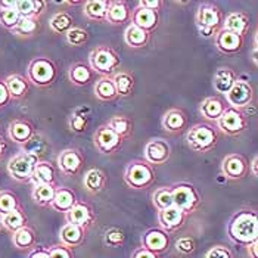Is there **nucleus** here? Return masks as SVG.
I'll return each mask as SVG.
<instances>
[{
	"label": "nucleus",
	"instance_id": "nucleus-1",
	"mask_svg": "<svg viewBox=\"0 0 258 258\" xmlns=\"http://www.w3.org/2000/svg\"><path fill=\"white\" fill-rule=\"evenodd\" d=\"M227 236L239 246H248L258 239V217L252 210H240L227 223Z\"/></svg>",
	"mask_w": 258,
	"mask_h": 258
},
{
	"label": "nucleus",
	"instance_id": "nucleus-2",
	"mask_svg": "<svg viewBox=\"0 0 258 258\" xmlns=\"http://www.w3.org/2000/svg\"><path fill=\"white\" fill-rule=\"evenodd\" d=\"M219 140V132L213 124L208 122H199L192 125L186 133V142L187 146L199 154H205L211 151Z\"/></svg>",
	"mask_w": 258,
	"mask_h": 258
},
{
	"label": "nucleus",
	"instance_id": "nucleus-3",
	"mask_svg": "<svg viewBox=\"0 0 258 258\" xmlns=\"http://www.w3.org/2000/svg\"><path fill=\"white\" fill-rule=\"evenodd\" d=\"M119 65L118 53L108 46H99L89 53V67L95 74L98 73L102 77H112Z\"/></svg>",
	"mask_w": 258,
	"mask_h": 258
},
{
	"label": "nucleus",
	"instance_id": "nucleus-4",
	"mask_svg": "<svg viewBox=\"0 0 258 258\" xmlns=\"http://www.w3.org/2000/svg\"><path fill=\"white\" fill-rule=\"evenodd\" d=\"M197 27H198L201 37L211 39L216 37V34L221 30L223 17L220 9L213 3H202L197 12Z\"/></svg>",
	"mask_w": 258,
	"mask_h": 258
},
{
	"label": "nucleus",
	"instance_id": "nucleus-5",
	"mask_svg": "<svg viewBox=\"0 0 258 258\" xmlns=\"http://www.w3.org/2000/svg\"><path fill=\"white\" fill-rule=\"evenodd\" d=\"M56 65L55 62L46 56L34 58L28 63L27 68V77L28 81H31L37 87H47L52 86L56 79Z\"/></svg>",
	"mask_w": 258,
	"mask_h": 258
},
{
	"label": "nucleus",
	"instance_id": "nucleus-6",
	"mask_svg": "<svg viewBox=\"0 0 258 258\" xmlns=\"http://www.w3.org/2000/svg\"><path fill=\"white\" fill-rule=\"evenodd\" d=\"M171 197H173V207L179 208L186 216L194 213L201 202L198 189L192 183H186V181L176 183L171 186Z\"/></svg>",
	"mask_w": 258,
	"mask_h": 258
},
{
	"label": "nucleus",
	"instance_id": "nucleus-7",
	"mask_svg": "<svg viewBox=\"0 0 258 258\" xmlns=\"http://www.w3.org/2000/svg\"><path fill=\"white\" fill-rule=\"evenodd\" d=\"M124 180L132 189H148L155 181L152 165L146 161H132L124 170Z\"/></svg>",
	"mask_w": 258,
	"mask_h": 258
},
{
	"label": "nucleus",
	"instance_id": "nucleus-8",
	"mask_svg": "<svg viewBox=\"0 0 258 258\" xmlns=\"http://www.w3.org/2000/svg\"><path fill=\"white\" fill-rule=\"evenodd\" d=\"M40 161L36 157L25 154L21 151L20 154H17L15 157H12L9 164H8V173L14 180L20 181V183H27L31 180L34 167L39 164Z\"/></svg>",
	"mask_w": 258,
	"mask_h": 258
},
{
	"label": "nucleus",
	"instance_id": "nucleus-9",
	"mask_svg": "<svg viewBox=\"0 0 258 258\" xmlns=\"http://www.w3.org/2000/svg\"><path fill=\"white\" fill-rule=\"evenodd\" d=\"M246 125H248V118L245 117L243 111H239L230 106L226 108L223 115L216 122V128L226 133L227 136H238L243 133L246 130Z\"/></svg>",
	"mask_w": 258,
	"mask_h": 258
},
{
	"label": "nucleus",
	"instance_id": "nucleus-10",
	"mask_svg": "<svg viewBox=\"0 0 258 258\" xmlns=\"http://www.w3.org/2000/svg\"><path fill=\"white\" fill-rule=\"evenodd\" d=\"M224 96H226L227 106L239 109V111H243L254 100V89L248 81L238 79V81L233 84V87Z\"/></svg>",
	"mask_w": 258,
	"mask_h": 258
},
{
	"label": "nucleus",
	"instance_id": "nucleus-11",
	"mask_svg": "<svg viewBox=\"0 0 258 258\" xmlns=\"http://www.w3.org/2000/svg\"><path fill=\"white\" fill-rule=\"evenodd\" d=\"M93 143H95V148L99 151L100 154L111 155V154L117 152L121 148L122 138H119L118 135L114 130H111L106 124H103L95 132Z\"/></svg>",
	"mask_w": 258,
	"mask_h": 258
},
{
	"label": "nucleus",
	"instance_id": "nucleus-12",
	"mask_svg": "<svg viewBox=\"0 0 258 258\" xmlns=\"http://www.w3.org/2000/svg\"><path fill=\"white\" fill-rule=\"evenodd\" d=\"M143 155L149 165H162L171 157V146L167 140L152 139L145 145Z\"/></svg>",
	"mask_w": 258,
	"mask_h": 258
},
{
	"label": "nucleus",
	"instance_id": "nucleus-13",
	"mask_svg": "<svg viewBox=\"0 0 258 258\" xmlns=\"http://www.w3.org/2000/svg\"><path fill=\"white\" fill-rule=\"evenodd\" d=\"M221 173L226 179L240 180L249 173V164L240 154H230L221 162Z\"/></svg>",
	"mask_w": 258,
	"mask_h": 258
},
{
	"label": "nucleus",
	"instance_id": "nucleus-14",
	"mask_svg": "<svg viewBox=\"0 0 258 258\" xmlns=\"http://www.w3.org/2000/svg\"><path fill=\"white\" fill-rule=\"evenodd\" d=\"M56 162H58V168L60 170V173H63L65 176H76L84 164V157L79 149L67 148L60 151Z\"/></svg>",
	"mask_w": 258,
	"mask_h": 258
},
{
	"label": "nucleus",
	"instance_id": "nucleus-15",
	"mask_svg": "<svg viewBox=\"0 0 258 258\" xmlns=\"http://www.w3.org/2000/svg\"><path fill=\"white\" fill-rule=\"evenodd\" d=\"M142 246L155 254L165 252L170 246V236L162 229L152 227L142 235Z\"/></svg>",
	"mask_w": 258,
	"mask_h": 258
},
{
	"label": "nucleus",
	"instance_id": "nucleus-16",
	"mask_svg": "<svg viewBox=\"0 0 258 258\" xmlns=\"http://www.w3.org/2000/svg\"><path fill=\"white\" fill-rule=\"evenodd\" d=\"M186 214L181 213L179 208L176 207H170L167 210L158 211V223L159 229H162L167 233L176 232L184 224Z\"/></svg>",
	"mask_w": 258,
	"mask_h": 258
},
{
	"label": "nucleus",
	"instance_id": "nucleus-17",
	"mask_svg": "<svg viewBox=\"0 0 258 258\" xmlns=\"http://www.w3.org/2000/svg\"><path fill=\"white\" fill-rule=\"evenodd\" d=\"M132 24L142 28L143 31H146L148 34H151L159 24V15L155 11H149L145 9L142 6H138L136 9L132 11Z\"/></svg>",
	"mask_w": 258,
	"mask_h": 258
},
{
	"label": "nucleus",
	"instance_id": "nucleus-18",
	"mask_svg": "<svg viewBox=\"0 0 258 258\" xmlns=\"http://www.w3.org/2000/svg\"><path fill=\"white\" fill-rule=\"evenodd\" d=\"M50 151L52 146L49 143V139L41 133H34L25 145H22V152L36 157L39 161H47L46 157L50 154Z\"/></svg>",
	"mask_w": 258,
	"mask_h": 258
},
{
	"label": "nucleus",
	"instance_id": "nucleus-19",
	"mask_svg": "<svg viewBox=\"0 0 258 258\" xmlns=\"http://www.w3.org/2000/svg\"><path fill=\"white\" fill-rule=\"evenodd\" d=\"M65 220L70 224H76L83 229H87L93 223L95 214H93V210L87 204L77 202L68 213H65Z\"/></svg>",
	"mask_w": 258,
	"mask_h": 258
},
{
	"label": "nucleus",
	"instance_id": "nucleus-20",
	"mask_svg": "<svg viewBox=\"0 0 258 258\" xmlns=\"http://www.w3.org/2000/svg\"><path fill=\"white\" fill-rule=\"evenodd\" d=\"M214 44H216V47L219 49L221 53L233 55V53H238L239 50L242 49L243 37L236 36L233 33H229V31L221 28L219 33L216 34V37H214Z\"/></svg>",
	"mask_w": 258,
	"mask_h": 258
},
{
	"label": "nucleus",
	"instance_id": "nucleus-21",
	"mask_svg": "<svg viewBox=\"0 0 258 258\" xmlns=\"http://www.w3.org/2000/svg\"><path fill=\"white\" fill-rule=\"evenodd\" d=\"M36 133L34 130V125L27 121V119H14L9 127H8V136L9 139L18 145H25L30 138Z\"/></svg>",
	"mask_w": 258,
	"mask_h": 258
},
{
	"label": "nucleus",
	"instance_id": "nucleus-22",
	"mask_svg": "<svg viewBox=\"0 0 258 258\" xmlns=\"http://www.w3.org/2000/svg\"><path fill=\"white\" fill-rule=\"evenodd\" d=\"M84 236H86V229L70 223H65L59 230L60 245H65L71 249L80 246L84 242Z\"/></svg>",
	"mask_w": 258,
	"mask_h": 258
},
{
	"label": "nucleus",
	"instance_id": "nucleus-23",
	"mask_svg": "<svg viewBox=\"0 0 258 258\" xmlns=\"http://www.w3.org/2000/svg\"><path fill=\"white\" fill-rule=\"evenodd\" d=\"M238 81V74L232 70V68H227V67H223L219 68L216 73H214V77H213V87L214 90L220 93V95H226L232 87L233 84Z\"/></svg>",
	"mask_w": 258,
	"mask_h": 258
},
{
	"label": "nucleus",
	"instance_id": "nucleus-24",
	"mask_svg": "<svg viewBox=\"0 0 258 258\" xmlns=\"http://www.w3.org/2000/svg\"><path fill=\"white\" fill-rule=\"evenodd\" d=\"M77 195L74 190L68 189V187H56V192H55V197H53V201L50 204V207L58 211V213H68L76 204H77Z\"/></svg>",
	"mask_w": 258,
	"mask_h": 258
},
{
	"label": "nucleus",
	"instance_id": "nucleus-25",
	"mask_svg": "<svg viewBox=\"0 0 258 258\" xmlns=\"http://www.w3.org/2000/svg\"><path fill=\"white\" fill-rule=\"evenodd\" d=\"M227 105H224V102L217 98V96H210L202 100L201 106H199V112L201 115L208 121L217 122V119L223 115V112L226 111Z\"/></svg>",
	"mask_w": 258,
	"mask_h": 258
},
{
	"label": "nucleus",
	"instance_id": "nucleus-26",
	"mask_svg": "<svg viewBox=\"0 0 258 258\" xmlns=\"http://www.w3.org/2000/svg\"><path fill=\"white\" fill-rule=\"evenodd\" d=\"M47 2L44 0H15V9L21 18H36L39 20L46 11Z\"/></svg>",
	"mask_w": 258,
	"mask_h": 258
},
{
	"label": "nucleus",
	"instance_id": "nucleus-27",
	"mask_svg": "<svg viewBox=\"0 0 258 258\" xmlns=\"http://www.w3.org/2000/svg\"><path fill=\"white\" fill-rule=\"evenodd\" d=\"M132 18V11L127 5V2L122 0H115L109 2L108 6V14H106V21L114 25H121L128 22Z\"/></svg>",
	"mask_w": 258,
	"mask_h": 258
},
{
	"label": "nucleus",
	"instance_id": "nucleus-28",
	"mask_svg": "<svg viewBox=\"0 0 258 258\" xmlns=\"http://www.w3.org/2000/svg\"><path fill=\"white\" fill-rule=\"evenodd\" d=\"M221 28L229 31V33H233L236 36L243 37L249 28V21H248V17L243 15L242 12H232L223 20Z\"/></svg>",
	"mask_w": 258,
	"mask_h": 258
},
{
	"label": "nucleus",
	"instance_id": "nucleus-29",
	"mask_svg": "<svg viewBox=\"0 0 258 258\" xmlns=\"http://www.w3.org/2000/svg\"><path fill=\"white\" fill-rule=\"evenodd\" d=\"M111 0H87L83 2V14L87 20L105 22Z\"/></svg>",
	"mask_w": 258,
	"mask_h": 258
},
{
	"label": "nucleus",
	"instance_id": "nucleus-30",
	"mask_svg": "<svg viewBox=\"0 0 258 258\" xmlns=\"http://www.w3.org/2000/svg\"><path fill=\"white\" fill-rule=\"evenodd\" d=\"M68 77H70V81H71L74 86L84 87V86H89V84L93 81L95 73H93V70L89 67V63L77 62V63L71 65V68H70V71H68Z\"/></svg>",
	"mask_w": 258,
	"mask_h": 258
},
{
	"label": "nucleus",
	"instance_id": "nucleus-31",
	"mask_svg": "<svg viewBox=\"0 0 258 258\" xmlns=\"http://www.w3.org/2000/svg\"><path fill=\"white\" fill-rule=\"evenodd\" d=\"M55 180H56V171L55 167L50 164V161H40L34 167L30 181L34 186H37V184H55Z\"/></svg>",
	"mask_w": 258,
	"mask_h": 258
},
{
	"label": "nucleus",
	"instance_id": "nucleus-32",
	"mask_svg": "<svg viewBox=\"0 0 258 258\" xmlns=\"http://www.w3.org/2000/svg\"><path fill=\"white\" fill-rule=\"evenodd\" d=\"M106 176L105 173L99 170V168H92L89 170L84 177H83V184H84V189L89 192V194H99L102 192L105 187H106Z\"/></svg>",
	"mask_w": 258,
	"mask_h": 258
},
{
	"label": "nucleus",
	"instance_id": "nucleus-33",
	"mask_svg": "<svg viewBox=\"0 0 258 258\" xmlns=\"http://www.w3.org/2000/svg\"><path fill=\"white\" fill-rule=\"evenodd\" d=\"M186 124H187L186 115L180 109H170L162 117V127H164V130H167L170 133L183 132L186 128Z\"/></svg>",
	"mask_w": 258,
	"mask_h": 258
},
{
	"label": "nucleus",
	"instance_id": "nucleus-34",
	"mask_svg": "<svg viewBox=\"0 0 258 258\" xmlns=\"http://www.w3.org/2000/svg\"><path fill=\"white\" fill-rule=\"evenodd\" d=\"M5 84L8 87V92L11 95L12 99H22L27 96L30 86L25 77H22L20 74H12L9 77L5 79Z\"/></svg>",
	"mask_w": 258,
	"mask_h": 258
},
{
	"label": "nucleus",
	"instance_id": "nucleus-35",
	"mask_svg": "<svg viewBox=\"0 0 258 258\" xmlns=\"http://www.w3.org/2000/svg\"><path fill=\"white\" fill-rule=\"evenodd\" d=\"M95 96L102 102H109V100H114L118 96L112 77H100L96 81V84H95Z\"/></svg>",
	"mask_w": 258,
	"mask_h": 258
},
{
	"label": "nucleus",
	"instance_id": "nucleus-36",
	"mask_svg": "<svg viewBox=\"0 0 258 258\" xmlns=\"http://www.w3.org/2000/svg\"><path fill=\"white\" fill-rule=\"evenodd\" d=\"M148 40H149V34L133 24H130L124 31V41L130 47H135V49L143 47V46H146Z\"/></svg>",
	"mask_w": 258,
	"mask_h": 258
},
{
	"label": "nucleus",
	"instance_id": "nucleus-37",
	"mask_svg": "<svg viewBox=\"0 0 258 258\" xmlns=\"http://www.w3.org/2000/svg\"><path fill=\"white\" fill-rule=\"evenodd\" d=\"M56 192V184H37L33 187L31 197L40 207H50Z\"/></svg>",
	"mask_w": 258,
	"mask_h": 258
},
{
	"label": "nucleus",
	"instance_id": "nucleus-38",
	"mask_svg": "<svg viewBox=\"0 0 258 258\" xmlns=\"http://www.w3.org/2000/svg\"><path fill=\"white\" fill-rule=\"evenodd\" d=\"M12 242L18 249H31L36 246V233L31 227L25 226L20 230H17L15 233H12Z\"/></svg>",
	"mask_w": 258,
	"mask_h": 258
},
{
	"label": "nucleus",
	"instance_id": "nucleus-39",
	"mask_svg": "<svg viewBox=\"0 0 258 258\" xmlns=\"http://www.w3.org/2000/svg\"><path fill=\"white\" fill-rule=\"evenodd\" d=\"M89 112L90 109L86 108V106H81L73 111L71 117L68 119V125H70V130L74 132V133H83L86 132L87 128V124H89Z\"/></svg>",
	"mask_w": 258,
	"mask_h": 258
},
{
	"label": "nucleus",
	"instance_id": "nucleus-40",
	"mask_svg": "<svg viewBox=\"0 0 258 258\" xmlns=\"http://www.w3.org/2000/svg\"><path fill=\"white\" fill-rule=\"evenodd\" d=\"M49 27L56 34H67L74 27V18L67 12H56L49 21Z\"/></svg>",
	"mask_w": 258,
	"mask_h": 258
},
{
	"label": "nucleus",
	"instance_id": "nucleus-41",
	"mask_svg": "<svg viewBox=\"0 0 258 258\" xmlns=\"http://www.w3.org/2000/svg\"><path fill=\"white\" fill-rule=\"evenodd\" d=\"M114 80V84H115V89H117V95L118 96H130L133 93V89H135V79L132 74L128 73H124V71H119L115 73L112 76Z\"/></svg>",
	"mask_w": 258,
	"mask_h": 258
},
{
	"label": "nucleus",
	"instance_id": "nucleus-42",
	"mask_svg": "<svg viewBox=\"0 0 258 258\" xmlns=\"http://www.w3.org/2000/svg\"><path fill=\"white\" fill-rule=\"evenodd\" d=\"M2 221H3V229H6L11 233H15L17 230L27 226V216L22 211V208H18V210L3 216Z\"/></svg>",
	"mask_w": 258,
	"mask_h": 258
},
{
	"label": "nucleus",
	"instance_id": "nucleus-43",
	"mask_svg": "<svg viewBox=\"0 0 258 258\" xmlns=\"http://www.w3.org/2000/svg\"><path fill=\"white\" fill-rule=\"evenodd\" d=\"M152 204L157 208V211L167 210L170 207H173V197H171V186H164L158 187L154 194H152Z\"/></svg>",
	"mask_w": 258,
	"mask_h": 258
},
{
	"label": "nucleus",
	"instance_id": "nucleus-44",
	"mask_svg": "<svg viewBox=\"0 0 258 258\" xmlns=\"http://www.w3.org/2000/svg\"><path fill=\"white\" fill-rule=\"evenodd\" d=\"M21 208L18 197L11 190H0V216H6Z\"/></svg>",
	"mask_w": 258,
	"mask_h": 258
},
{
	"label": "nucleus",
	"instance_id": "nucleus-45",
	"mask_svg": "<svg viewBox=\"0 0 258 258\" xmlns=\"http://www.w3.org/2000/svg\"><path fill=\"white\" fill-rule=\"evenodd\" d=\"M39 31V20L36 18H21L17 27L11 31L20 37H31Z\"/></svg>",
	"mask_w": 258,
	"mask_h": 258
},
{
	"label": "nucleus",
	"instance_id": "nucleus-46",
	"mask_svg": "<svg viewBox=\"0 0 258 258\" xmlns=\"http://www.w3.org/2000/svg\"><path fill=\"white\" fill-rule=\"evenodd\" d=\"M106 125H108L111 130H114L119 138L128 136L130 132H132V128H133L132 121L127 118V117H124V115H115V117H112V118L106 122Z\"/></svg>",
	"mask_w": 258,
	"mask_h": 258
},
{
	"label": "nucleus",
	"instance_id": "nucleus-47",
	"mask_svg": "<svg viewBox=\"0 0 258 258\" xmlns=\"http://www.w3.org/2000/svg\"><path fill=\"white\" fill-rule=\"evenodd\" d=\"M21 17L15 8H0V25L9 31H12L17 24L20 22Z\"/></svg>",
	"mask_w": 258,
	"mask_h": 258
},
{
	"label": "nucleus",
	"instance_id": "nucleus-48",
	"mask_svg": "<svg viewBox=\"0 0 258 258\" xmlns=\"http://www.w3.org/2000/svg\"><path fill=\"white\" fill-rule=\"evenodd\" d=\"M65 39L68 41V44H71V46H74V47H80V46H84V44L89 41V33H87L84 28L73 27V28L65 34Z\"/></svg>",
	"mask_w": 258,
	"mask_h": 258
},
{
	"label": "nucleus",
	"instance_id": "nucleus-49",
	"mask_svg": "<svg viewBox=\"0 0 258 258\" xmlns=\"http://www.w3.org/2000/svg\"><path fill=\"white\" fill-rule=\"evenodd\" d=\"M124 240H125V235L118 227H111L103 235V242L111 248H118L124 243Z\"/></svg>",
	"mask_w": 258,
	"mask_h": 258
},
{
	"label": "nucleus",
	"instance_id": "nucleus-50",
	"mask_svg": "<svg viewBox=\"0 0 258 258\" xmlns=\"http://www.w3.org/2000/svg\"><path fill=\"white\" fill-rule=\"evenodd\" d=\"M197 245H195V240L190 236H181L177 239L176 242V249L177 252H180L181 255H189L195 251Z\"/></svg>",
	"mask_w": 258,
	"mask_h": 258
},
{
	"label": "nucleus",
	"instance_id": "nucleus-51",
	"mask_svg": "<svg viewBox=\"0 0 258 258\" xmlns=\"http://www.w3.org/2000/svg\"><path fill=\"white\" fill-rule=\"evenodd\" d=\"M49 258H74L73 249L65 245H52L47 248Z\"/></svg>",
	"mask_w": 258,
	"mask_h": 258
},
{
	"label": "nucleus",
	"instance_id": "nucleus-52",
	"mask_svg": "<svg viewBox=\"0 0 258 258\" xmlns=\"http://www.w3.org/2000/svg\"><path fill=\"white\" fill-rule=\"evenodd\" d=\"M205 258H233V254L229 248L223 245H216L207 252Z\"/></svg>",
	"mask_w": 258,
	"mask_h": 258
},
{
	"label": "nucleus",
	"instance_id": "nucleus-53",
	"mask_svg": "<svg viewBox=\"0 0 258 258\" xmlns=\"http://www.w3.org/2000/svg\"><path fill=\"white\" fill-rule=\"evenodd\" d=\"M11 100H12V98H11L9 92H8V87L5 84V80H0V109L5 108V106H8Z\"/></svg>",
	"mask_w": 258,
	"mask_h": 258
},
{
	"label": "nucleus",
	"instance_id": "nucleus-54",
	"mask_svg": "<svg viewBox=\"0 0 258 258\" xmlns=\"http://www.w3.org/2000/svg\"><path fill=\"white\" fill-rule=\"evenodd\" d=\"M132 258H159V257H158V254H155V252H152V251H149V249H146V248L140 246V248H138V249L132 254Z\"/></svg>",
	"mask_w": 258,
	"mask_h": 258
},
{
	"label": "nucleus",
	"instance_id": "nucleus-55",
	"mask_svg": "<svg viewBox=\"0 0 258 258\" xmlns=\"http://www.w3.org/2000/svg\"><path fill=\"white\" fill-rule=\"evenodd\" d=\"M161 5H162V2H159V0H140L138 6H142V8H145V9H149V11H155V12H158V9L161 8Z\"/></svg>",
	"mask_w": 258,
	"mask_h": 258
},
{
	"label": "nucleus",
	"instance_id": "nucleus-56",
	"mask_svg": "<svg viewBox=\"0 0 258 258\" xmlns=\"http://www.w3.org/2000/svg\"><path fill=\"white\" fill-rule=\"evenodd\" d=\"M27 258H49V254H47V249L46 248H34Z\"/></svg>",
	"mask_w": 258,
	"mask_h": 258
},
{
	"label": "nucleus",
	"instance_id": "nucleus-57",
	"mask_svg": "<svg viewBox=\"0 0 258 258\" xmlns=\"http://www.w3.org/2000/svg\"><path fill=\"white\" fill-rule=\"evenodd\" d=\"M246 248H248V254H249V257L258 258V239L257 240H254V242H251Z\"/></svg>",
	"mask_w": 258,
	"mask_h": 258
},
{
	"label": "nucleus",
	"instance_id": "nucleus-58",
	"mask_svg": "<svg viewBox=\"0 0 258 258\" xmlns=\"http://www.w3.org/2000/svg\"><path fill=\"white\" fill-rule=\"evenodd\" d=\"M249 173L254 176V177H257L258 176V155H255L252 161H251V164H249Z\"/></svg>",
	"mask_w": 258,
	"mask_h": 258
},
{
	"label": "nucleus",
	"instance_id": "nucleus-59",
	"mask_svg": "<svg viewBox=\"0 0 258 258\" xmlns=\"http://www.w3.org/2000/svg\"><path fill=\"white\" fill-rule=\"evenodd\" d=\"M6 148H8V145H6V140L0 136V158L5 155V152H6Z\"/></svg>",
	"mask_w": 258,
	"mask_h": 258
},
{
	"label": "nucleus",
	"instance_id": "nucleus-60",
	"mask_svg": "<svg viewBox=\"0 0 258 258\" xmlns=\"http://www.w3.org/2000/svg\"><path fill=\"white\" fill-rule=\"evenodd\" d=\"M3 230V221H2V216H0V232Z\"/></svg>",
	"mask_w": 258,
	"mask_h": 258
}]
</instances>
